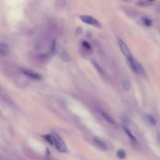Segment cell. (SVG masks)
<instances>
[{
	"mask_svg": "<svg viewBox=\"0 0 160 160\" xmlns=\"http://www.w3.org/2000/svg\"><path fill=\"white\" fill-rule=\"evenodd\" d=\"M118 44L120 49L121 50V52L122 53V54L126 57V60L132 57V54L129 49L128 46V45L123 40L119 38L118 39Z\"/></svg>",
	"mask_w": 160,
	"mask_h": 160,
	"instance_id": "obj_3",
	"label": "cell"
},
{
	"mask_svg": "<svg viewBox=\"0 0 160 160\" xmlns=\"http://www.w3.org/2000/svg\"><path fill=\"white\" fill-rule=\"evenodd\" d=\"M122 83H123V86L124 89L126 91H130L131 86V83L130 79L127 78H123V79Z\"/></svg>",
	"mask_w": 160,
	"mask_h": 160,
	"instance_id": "obj_9",
	"label": "cell"
},
{
	"mask_svg": "<svg viewBox=\"0 0 160 160\" xmlns=\"http://www.w3.org/2000/svg\"><path fill=\"white\" fill-rule=\"evenodd\" d=\"M146 118H147L148 121L149 122V123H150V125H151L153 126H154V125H156V121L155 119H154L151 115L148 114L146 116Z\"/></svg>",
	"mask_w": 160,
	"mask_h": 160,
	"instance_id": "obj_13",
	"label": "cell"
},
{
	"mask_svg": "<svg viewBox=\"0 0 160 160\" xmlns=\"http://www.w3.org/2000/svg\"><path fill=\"white\" fill-rule=\"evenodd\" d=\"M93 141L101 150H102L103 151H106L108 150V146L106 145V144L102 140H101L99 138L94 136L93 138Z\"/></svg>",
	"mask_w": 160,
	"mask_h": 160,
	"instance_id": "obj_5",
	"label": "cell"
},
{
	"mask_svg": "<svg viewBox=\"0 0 160 160\" xmlns=\"http://www.w3.org/2000/svg\"><path fill=\"white\" fill-rule=\"evenodd\" d=\"M143 21L144 24H145L146 26H151L152 25L153 21L150 19H149L148 18H143Z\"/></svg>",
	"mask_w": 160,
	"mask_h": 160,
	"instance_id": "obj_15",
	"label": "cell"
},
{
	"mask_svg": "<svg viewBox=\"0 0 160 160\" xmlns=\"http://www.w3.org/2000/svg\"><path fill=\"white\" fill-rule=\"evenodd\" d=\"M123 130H124L125 133H126V135L130 138V140H131L133 142L136 143V142L137 141L136 138H135V136L133 135V133H131V131L127 127L123 126Z\"/></svg>",
	"mask_w": 160,
	"mask_h": 160,
	"instance_id": "obj_8",
	"label": "cell"
},
{
	"mask_svg": "<svg viewBox=\"0 0 160 160\" xmlns=\"http://www.w3.org/2000/svg\"><path fill=\"white\" fill-rule=\"evenodd\" d=\"M53 145L55 146L56 150L60 153H68V150L66 144L61 139V138L57 135L56 133H53L52 135Z\"/></svg>",
	"mask_w": 160,
	"mask_h": 160,
	"instance_id": "obj_2",
	"label": "cell"
},
{
	"mask_svg": "<svg viewBox=\"0 0 160 160\" xmlns=\"http://www.w3.org/2000/svg\"><path fill=\"white\" fill-rule=\"evenodd\" d=\"M99 114L101 115V116H102L103 118L106 121L108 122L109 123H110V124H111V125H114V124H115V121L114 119H113V118H112V117H111L109 114H108L107 113H106V111H105L103 110H100L99 111Z\"/></svg>",
	"mask_w": 160,
	"mask_h": 160,
	"instance_id": "obj_6",
	"label": "cell"
},
{
	"mask_svg": "<svg viewBox=\"0 0 160 160\" xmlns=\"http://www.w3.org/2000/svg\"><path fill=\"white\" fill-rule=\"evenodd\" d=\"M127 61L128 62L129 65L132 71L141 76H146V71L145 69H144V68L141 66L139 62L136 61L134 58H133V56L128 58V59H127Z\"/></svg>",
	"mask_w": 160,
	"mask_h": 160,
	"instance_id": "obj_1",
	"label": "cell"
},
{
	"mask_svg": "<svg viewBox=\"0 0 160 160\" xmlns=\"http://www.w3.org/2000/svg\"><path fill=\"white\" fill-rule=\"evenodd\" d=\"M8 52V47L4 43H0V55H6Z\"/></svg>",
	"mask_w": 160,
	"mask_h": 160,
	"instance_id": "obj_10",
	"label": "cell"
},
{
	"mask_svg": "<svg viewBox=\"0 0 160 160\" xmlns=\"http://www.w3.org/2000/svg\"><path fill=\"white\" fill-rule=\"evenodd\" d=\"M82 45L84 48H86L88 50H89L92 49V46H91L90 44L89 43L88 41H83Z\"/></svg>",
	"mask_w": 160,
	"mask_h": 160,
	"instance_id": "obj_17",
	"label": "cell"
},
{
	"mask_svg": "<svg viewBox=\"0 0 160 160\" xmlns=\"http://www.w3.org/2000/svg\"><path fill=\"white\" fill-rule=\"evenodd\" d=\"M116 155H117V156H118V158L119 159H125L126 158V154L125 151H124L123 150H121V149H120V150H118V151H117Z\"/></svg>",
	"mask_w": 160,
	"mask_h": 160,
	"instance_id": "obj_12",
	"label": "cell"
},
{
	"mask_svg": "<svg viewBox=\"0 0 160 160\" xmlns=\"http://www.w3.org/2000/svg\"><path fill=\"white\" fill-rule=\"evenodd\" d=\"M23 73L25 74V75H26L27 76L32 78V79H41V76H40V74H37L33 71H30V70H23Z\"/></svg>",
	"mask_w": 160,
	"mask_h": 160,
	"instance_id": "obj_7",
	"label": "cell"
},
{
	"mask_svg": "<svg viewBox=\"0 0 160 160\" xmlns=\"http://www.w3.org/2000/svg\"><path fill=\"white\" fill-rule=\"evenodd\" d=\"M158 140H159V141H160V134H159V135H158Z\"/></svg>",
	"mask_w": 160,
	"mask_h": 160,
	"instance_id": "obj_18",
	"label": "cell"
},
{
	"mask_svg": "<svg viewBox=\"0 0 160 160\" xmlns=\"http://www.w3.org/2000/svg\"><path fill=\"white\" fill-rule=\"evenodd\" d=\"M80 19L83 21V23L92 25L93 26H95L97 28H100L101 27V24L99 21L93 17H91L89 15H81L80 17Z\"/></svg>",
	"mask_w": 160,
	"mask_h": 160,
	"instance_id": "obj_4",
	"label": "cell"
},
{
	"mask_svg": "<svg viewBox=\"0 0 160 160\" xmlns=\"http://www.w3.org/2000/svg\"><path fill=\"white\" fill-rule=\"evenodd\" d=\"M92 65H93V66L94 67V68L96 69V70H97V71L99 74H103V71L102 70V68H101V66L99 65V63L97 61H96L94 59H92Z\"/></svg>",
	"mask_w": 160,
	"mask_h": 160,
	"instance_id": "obj_11",
	"label": "cell"
},
{
	"mask_svg": "<svg viewBox=\"0 0 160 160\" xmlns=\"http://www.w3.org/2000/svg\"><path fill=\"white\" fill-rule=\"evenodd\" d=\"M46 140L51 145H53V136L52 135H46L44 136Z\"/></svg>",
	"mask_w": 160,
	"mask_h": 160,
	"instance_id": "obj_16",
	"label": "cell"
},
{
	"mask_svg": "<svg viewBox=\"0 0 160 160\" xmlns=\"http://www.w3.org/2000/svg\"><path fill=\"white\" fill-rule=\"evenodd\" d=\"M154 1H140L137 3L138 4H139V6H148V5H152L154 3Z\"/></svg>",
	"mask_w": 160,
	"mask_h": 160,
	"instance_id": "obj_14",
	"label": "cell"
}]
</instances>
